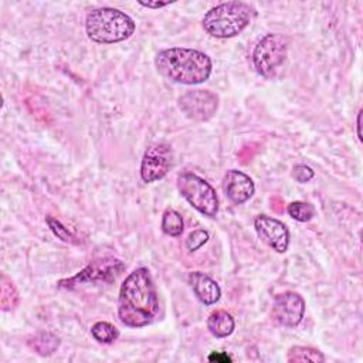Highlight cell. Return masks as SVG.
<instances>
[{
  "label": "cell",
  "instance_id": "1",
  "mask_svg": "<svg viewBox=\"0 0 363 363\" xmlns=\"http://www.w3.org/2000/svg\"><path fill=\"white\" fill-rule=\"evenodd\" d=\"M159 312V298L147 268L133 269L122 282L118 296V318L129 328H143Z\"/></svg>",
  "mask_w": 363,
  "mask_h": 363
},
{
  "label": "cell",
  "instance_id": "2",
  "mask_svg": "<svg viewBox=\"0 0 363 363\" xmlns=\"http://www.w3.org/2000/svg\"><path fill=\"white\" fill-rule=\"evenodd\" d=\"M155 65L162 77L184 85H197L207 81L213 69V62L207 54L184 47L159 51Z\"/></svg>",
  "mask_w": 363,
  "mask_h": 363
},
{
  "label": "cell",
  "instance_id": "3",
  "mask_svg": "<svg viewBox=\"0 0 363 363\" xmlns=\"http://www.w3.org/2000/svg\"><path fill=\"white\" fill-rule=\"evenodd\" d=\"M135 28L130 16L112 7L95 9L85 18L86 35L98 44H115L128 40Z\"/></svg>",
  "mask_w": 363,
  "mask_h": 363
},
{
  "label": "cell",
  "instance_id": "4",
  "mask_svg": "<svg viewBox=\"0 0 363 363\" xmlns=\"http://www.w3.org/2000/svg\"><path fill=\"white\" fill-rule=\"evenodd\" d=\"M255 11L244 1H227L210 9L203 17V28L216 38L240 34L252 20Z\"/></svg>",
  "mask_w": 363,
  "mask_h": 363
},
{
  "label": "cell",
  "instance_id": "5",
  "mask_svg": "<svg viewBox=\"0 0 363 363\" xmlns=\"http://www.w3.org/2000/svg\"><path fill=\"white\" fill-rule=\"evenodd\" d=\"M177 189L197 211L207 217L217 216L218 197L208 182L191 172H183L177 176Z\"/></svg>",
  "mask_w": 363,
  "mask_h": 363
},
{
  "label": "cell",
  "instance_id": "6",
  "mask_svg": "<svg viewBox=\"0 0 363 363\" xmlns=\"http://www.w3.org/2000/svg\"><path fill=\"white\" fill-rule=\"evenodd\" d=\"M288 52V40L282 34H265L252 51V62L257 72L271 78L282 65Z\"/></svg>",
  "mask_w": 363,
  "mask_h": 363
},
{
  "label": "cell",
  "instance_id": "7",
  "mask_svg": "<svg viewBox=\"0 0 363 363\" xmlns=\"http://www.w3.org/2000/svg\"><path fill=\"white\" fill-rule=\"evenodd\" d=\"M125 265L121 259L113 257H104L91 261L85 268H82L78 274L71 278H65L58 281V286L64 289H74L81 284L88 282H112L115 281L121 272L123 271Z\"/></svg>",
  "mask_w": 363,
  "mask_h": 363
},
{
  "label": "cell",
  "instance_id": "8",
  "mask_svg": "<svg viewBox=\"0 0 363 363\" xmlns=\"http://www.w3.org/2000/svg\"><path fill=\"white\" fill-rule=\"evenodd\" d=\"M180 111L191 121L206 122L218 109V96L208 89H191L179 96Z\"/></svg>",
  "mask_w": 363,
  "mask_h": 363
},
{
  "label": "cell",
  "instance_id": "9",
  "mask_svg": "<svg viewBox=\"0 0 363 363\" xmlns=\"http://www.w3.org/2000/svg\"><path fill=\"white\" fill-rule=\"evenodd\" d=\"M173 163V153L169 145L155 143L150 145L140 163V177L146 183H153L163 179L170 170Z\"/></svg>",
  "mask_w": 363,
  "mask_h": 363
},
{
  "label": "cell",
  "instance_id": "10",
  "mask_svg": "<svg viewBox=\"0 0 363 363\" xmlns=\"http://www.w3.org/2000/svg\"><path fill=\"white\" fill-rule=\"evenodd\" d=\"M305 313L303 298L294 291L278 294L274 298L271 318L281 326L295 328L301 323Z\"/></svg>",
  "mask_w": 363,
  "mask_h": 363
},
{
  "label": "cell",
  "instance_id": "11",
  "mask_svg": "<svg viewBox=\"0 0 363 363\" xmlns=\"http://www.w3.org/2000/svg\"><path fill=\"white\" fill-rule=\"evenodd\" d=\"M255 231L261 241L277 252H285L289 245V231L286 225L269 216L259 214L254 220Z\"/></svg>",
  "mask_w": 363,
  "mask_h": 363
},
{
  "label": "cell",
  "instance_id": "12",
  "mask_svg": "<svg viewBox=\"0 0 363 363\" xmlns=\"http://www.w3.org/2000/svg\"><path fill=\"white\" fill-rule=\"evenodd\" d=\"M223 190L230 201H233L234 204H242L252 197L255 186L248 174L231 169L224 174Z\"/></svg>",
  "mask_w": 363,
  "mask_h": 363
},
{
  "label": "cell",
  "instance_id": "13",
  "mask_svg": "<svg viewBox=\"0 0 363 363\" xmlns=\"http://www.w3.org/2000/svg\"><path fill=\"white\" fill-rule=\"evenodd\" d=\"M189 284L197 299L204 305H214L221 296V289L218 284L201 271L190 272Z\"/></svg>",
  "mask_w": 363,
  "mask_h": 363
},
{
  "label": "cell",
  "instance_id": "14",
  "mask_svg": "<svg viewBox=\"0 0 363 363\" xmlns=\"http://www.w3.org/2000/svg\"><path fill=\"white\" fill-rule=\"evenodd\" d=\"M207 328L216 337H227L234 332V318L224 309H217L210 313L207 319Z\"/></svg>",
  "mask_w": 363,
  "mask_h": 363
},
{
  "label": "cell",
  "instance_id": "15",
  "mask_svg": "<svg viewBox=\"0 0 363 363\" xmlns=\"http://www.w3.org/2000/svg\"><path fill=\"white\" fill-rule=\"evenodd\" d=\"M28 346L40 356H50L58 349L60 339L54 333L40 332L28 340Z\"/></svg>",
  "mask_w": 363,
  "mask_h": 363
},
{
  "label": "cell",
  "instance_id": "16",
  "mask_svg": "<svg viewBox=\"0 0 363 363\" xmlns=\"http://www.w3.org/2000/svg\"><path fill=\"white\" fill-rule=\"evenodd\" d=\"M286 360L289 363L292 362H313V363H320L325 362V356L322 352H319L315 347L311 346H292L288 350Z\"/></svg>",
  "mask_w": 363,
  "mask_h": 363
},
{
  "label": "cell",
  "instance_id": "17",
  "mask_svg": "<svg viewBox=\"0 0 363 363\" xmlns=\"http://www.w3.org/2000/svg\"><path fill=\"white\" fill-rule=\"evenodd\" d=\"M183 228H184V223L180 213H177L173 208H166L162 216L163 233L172 237H179L183 233Z\"/></svg>",
  "mask_w": 363,
  "mask_h": 363
},
{
  "label": "cell",
  "instance_id": "18",
  "mask_svg": "<svg viewBox=\"0 0 363 363\" xmlns=\"http://www.w3.org/2000/svg\"><path fill=\"white\" fill-rule=\"evenodd\" d=\"M91 335L99 343H112L118 339L119 330L115 325L105 320H99L92 325Z\"/></svg>",
  "mask_w": 363,
  "mask_h": 363
},
{
  "label": "cell",
  "instance_id": "19",
  "mask_svg": "<svg viewBox=\"0 0 363 363\" xmlns=\"http://www.w3.org/2000/svg\"><path fill=\"white\" fill-rule=\"evenodd\" d=\"M18 302V294L11 279H9L4 274L1 275V309L11 311L16 308Z\"/></svg>",
  "mask_w": 363,
  "mask_h": 363
},
{
  "label": "cell",
  "instance_id": "20",
  "mask_svg": "<svg viewBox=\"0 0 363 363\" xmlns=\"http://www.w3.org/2000/svg\"><path fill=\"white\" fill-rule=\"evenodd\" d=\"M288 214L301 223H306L309 220L313 218L315 216V208L311 203H305V201H292L288 204L286 207Z\"/></svg>",
  "mask_w": 363,
  "mask_h": 363
},
{
  "label": "cell",
  "instance_id": "21",
  "mask_svg": "<svg viewBox=\"0 0 363 363\" xmlns=\"http://www.w3.org/2000/svg\"><path fill=\"white\" fill-rule=\"evenodd\" d=\"M45 221H47L50 230L54 233V235H57L60 240H62V241H65V242H69V244H78V242H79V240L77 238V235H75L74 233H71L60 220H57V218L48 216V217L45 218Z\"/></svg>",
  "mask_w": 363,
  "mask_h": 363
},
{
  "label": "cell",
  "instance_id": "22",
  "mask_svg": "<svg viewBox=\"0 0 363 363\" xmlns=\"http://www.w3.org/2000/svg\"><path fill=\"white\" fill-rule=\"evenodd\" d=\"M208 240V233L204 230H194L186 238V248L189 251H196L204 245Z\"/></svg>",
  "mask_w": 363,
  "mask_h": 363
},
{
  "label": "cell",
  "instance_id": "23",
  "mask_svg": "<svg viewBox=\"0 0 363 363\" xmlns=\"http://www.w3.org/2000/svg\"><path fill=\"white\" fill-rule=\"evenodd\" d=\"M313 176H315V172L306 164H296L292 169V177L299 183H306L311 179H313Z\"/></svg>",
  "mask_w": 363,
  "mask_h": 363
},
{
  "label": "cell",
  "instance_id": "24",
  "mask_svg": "<svg viewBox=\"0 0 363 363\" xmlns=\"http://www.w3.org/2000/svg\"><path fill=\"white\" fill-rule=\"evenodd\" d=\"M140 6L147 7V9H160L164 7L167 4H170V1H138Z\"/></svg>",
  "mask_w": 363,
  "mask_h": 363
},
{
  "label": "cell",
  "instance_id": "25",
  "mask_svg": "<svg viewBox=\"0 0 363 363\" xmlns=\"http://www.w3.org/2000/svg\"><path fill=\"white\" fill-rule=\"evenodd\" d=\"M208 360H210V362H223V363H224V362H231L233 359H231L230 356H227L225 353H216V352H214V353H211V354L208 356Z\"/></svg>",
  "mask_w": 363,
  "mask_h": 363
},
{
  "label": "cell",
  "instance_id": "26",
  "mask_svg": "<svg viewBox=\"0 0 363 363\" xmlns=\"http://www.w3.org/2000/svg\"><path fill=\"white\" fill-rule=\"evenodd\" d=\"M360 118H362V109L359 111V113H357V122H356V125H357V138H359V140H362V132H360Z\"/></svg>",
  "mask_w": 363,
  "mask_h": 363
}]
</instances>
